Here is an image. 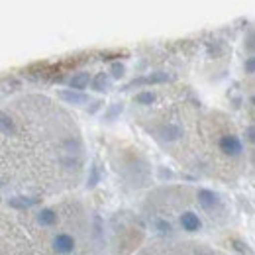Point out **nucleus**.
<instances>
[{"instance_id": "9b49d317", "label": "nucleus", "mask_w": 255, "mask_h": 255, "mask_svg": "<svg viewBox=\"0 0 255 255\" xmlns=\"http://www.w3.org/2000/svg\"><path fill=\"white\" fill-rule=\"evenodd\" d=\"M93 89L98 91V93H106L110 89V77L106 73H98L93 79Z\"/></svg>"}, {"instance_id": "f8f14e48", "label": "nucleus", "mask_w": 255, "mask_h": 255, "mask_svg": "<svg viewBox=\"0 0 255 255\" xmlns=\"http://www.w3.org/2000/svg\"><path fill=\"white\" fill-rule=\"evenodd\" d=\"M230 244H232V250H234L236 254H240V255H255L254 252H252V248H250L246 242L238 240V238H234Z\"/></svg>"}, {"instance_id": "423d86ee", "label": "nucleus", "mask_w": 255, "mask_h": 255, "mask_svg": "<svg viewBox=\"0 0 255 255\" xmlns=\"http://www.w3.org/2000/svg\"><path fill=\"white\" fill-rule=\"evenodd\" d=\"M196 196H198V204H200L204 210H212V208L218 204V194L208 191V189H200Z\"/></svg>"}, {"instance_id": "2eb2a0df", "label": "nucleus", "mask_w": 255, "mask_h": 255, "mask_svg": "<svg viewBox=\"0 0 255 255\" xmlns=\"http://www.w3.org/2000/svg\"><path fill=\"white\" fill-rule=\"evenodd\" d=\"M98 179H100V175H98V167H96V163H91V167H89V183H87V187H89V189L96 187Z\"/></svg>"}, {"instance_id": "1a4fd4ad", "label": "nucleus", "mask_w": 255, "mask_h": 255, "mask_svg": "<svg viewBox=\"0 0 255 255\" xmlns=\"http://www.w3.org/2000/svg\"><path fill=\"white\" fill-rule=\"evenodd\" d=\"M89 81H91V75H89L87 71H81V73H75V75H73V77L69 79V87L81 93L83 89H87Z\"/></svg>"}, {"instance_id": "412c9836", "label": "nucleus", "mask_w": 255, "mask_h": 255, "mask_svg": "<svg viewBox=\"0 0 255 255\" xmlns=\"http://www.w3.org/2000/svg\"><path fill=\"white\" fill-rule=\"evenodd\" d=\"M252 104H254V106H255V95L252 96Z\"/></svg>"}, {"instance_id": "f3484780", "label": "nucleus", "mask_w": 255, "mask_h": 255, "mask_svg": "<svg viewBox=\"0 0 255 255\" xmlns=\"http://www.w3.org/2000/svg\"><path fill=\"white\" fill-rule=\"evenodd\" d=\"M153 226H155V230L161 232V234H169V232H171V224L167 222V220H163V218H157V220L153 222Z\"/></svg>"}, {"instance_id": "f257e3e1", "label": "nucleus", "mask_w": 255, "mask_h": 255, "mask_svg": "<svg viewBox=\"0 0 255 255\" xmlns=\"http://www.w3.org/2000/svg\"><path fill=\"white\" fill-rule=\"evenodd\" d=\"M218 147H220V151L226 153L228 157H240L242 151H244L242 139L238 135H234V133H224L222 137L218 139Z\"/></svg>"}, {"instance_id": "f03ea898", "label": "nucleus", "mask_w": 255, "mask_h": 255, "mask_svg": "<svg viewBox=\"0 0 255 255\" xmlns=\"http://www.w3.org/2000/svg\"><path fill=\"white\" fill-rule=\"evenodd\" d=\"M167 81H171V77H169L167 73L155 71V73H149V75H145V77H135V79H131L128 85L122 87V91H128V89H131V87H141V85H161V83H167Z\"/></svg>"}, {"instance_id": "ddd939ff", "label": "nucleus", "mask_w": 255, "mask_h": 255, "mask_svg": "<svg viewBox=\"0 0 255 255\" xmlns=\"http://www.w3.org/2000/svg\"><path fill=\"white\" fill-rule=\"evenodd\" d=\"M133 102H137V104H141V106H149V104H153V102H155V93H151V91L137 93L135 98H133Z\"/></svg>"}, {"instance_id": "4468645a", "label": "nucleus", "mask_w": 255, "mask_h": 255, "mask_svg": "<svg viewBox=\"0 0 255 255\" xmlns=\"http://www.w3.org/2000/svg\"><path fill=\"white\" fill-rule=\"evenodd\" d=\"M124 110V104L122 102H114V104H110V108L106 110V114H104V120H108V122H112L120 112Z\"/></svg>"}, {"instance_id": "7ed1b4c3", "label": "nucleus", "mask_w": 255, "mask_h": 255, "mask_svg": "<svg viewBox=\"0 0 255 255\" xmlns=\"http://www.w3.org/2000/svg\"><path fill=\"white\" fill-rule=\"evenodd\" d=\"M75 248H77V242H75V238L71 234L59 232V234L53 236V250H55V254L71 255L75 252Z\"/></svg>"}, {"instance_id": "39448f33", "label": "nucleus", "mask_w": 255, "mask_h": 255, "mask_svg": "<svg viewBox=\"0 0 255 255\" xmlns=\"http://www.w3.org/2000/svg\"><path fill=\"white\" fill-rule=\"evenodd\" d=\"M57 218H59V214H57L55 208H41L37 212V216H35V220L41 228H49V226L57 224Z\"/></svg>"}, {"instance_id": "6ab92c4d", "label": "nucleus", "mask_w": 255, "mask_h": 255, "mask_svg": "<svg viewBox=\"0 0 255 255\" xmlns=\"http://www.w3.org/2000/svg\"><path fill=\"white\" fill-rule=\"evenodd\" d=\"M102 104H104L102 100H95V102H93V106L89 108V114H95V112L98 110V108H100V106H102Z\"/></svg>"}, {"instance_id": "0eeeda50", "label": "nucleus", "mask_w": 255, "mask_h": 255, "mask_svg": "<svg viewBox=\"0 0 255 255\" xmlns=\"http://www.w3.org/2000/svg\"><path fill=\"white\" fill-rule=\"evenodd\" d=\"M57 95L67 104H85V102H89V96L85 95V93H79V91H67V89H63Z\"/></svg>"}, {"instance_id": "dca6fc26", "label": "nucleus", "mask_w": 255, "mask_h": 255, "mask_svg": "<svg viewBox=\"0 0 255 255\" xmlns=\"http://www.w3.org/2000/svg\"><path fill=\"white\" fill-rule=\"evenodd\" d=\"M110 73H112V79H120L126 73V67L122 63H118V61H114V63L110 65Z\"/></svg>"}, {"instance_id": "6e6552de", "label": "nucleus", "mask_w": 255, "mask_h": 255, "mask_svg": "<svg viewBox=\"0 0 255 255\" xmlns=\"http://www.w3.org/2000/svg\"><path fill=\"white\" fill-rule=\"evenodd\" d=\"M181 226H183V230H187V232H198L200 230V218L194 214V212H183L181 214Z\"/></svg>"}, {"instance_id": "9d476101", "label": "nucleus", "mask_w": 255, "mask_h": 255, "mask_svg": "<svg viewBox=\"0 0 255 255\" xmlns=\"http://www.w3.org/2000/svg\"><path fill=\"white\" fill-rule=\"evenodd\" d=\"M181 135H183V128L179 126V124L169 122V124H165V126L161 128V137L167 139V141H173V139H177Z\"/></svg>"}, {"instance_id": "20e7f679", "label": "nucleus", "mask_w": 255, "mask_h": 255, "mask_svg": "<svg viewBox=\"0 0 255 255\" xmlns=\"http://www.w3.org/2000/svg\"><path fill=\"white\" fill-rule=\"evenodd\" d=\"M39 202H41L39 196H12V198L8 200V206H12V208H16V210H26V208L35 206V204H39Z\"/></svg>"}, {"instance_id": "a211bd4d", "label": "nucleus", "mask_w": 255, "mask_h": 255, "mask_svg": "<svg viewBox=\"0 0 255 255\" xmlns=\"http://www.w3.org/2000/svg\"><path fill=\"white\" fill-rule=\"evenodd\" d=\"M244 69H246V73H250V75H255V55H252V57H248V59H246V63H244Z\"/></svg>"}, {"instance_id": "aec40b11", "label": "nucleus", "mask_w": 255, "mask_h": 255, "mask_svg": "<svg viewBox=\"0 0 255 255\" xmlns=\"http://www.w3.org/2000/svg\"><path fill=\"white\" fill-rule=\"evenodd\" d=\"M159 175H161V179H171V177H173V173H171V171H165V169H159Z\"/></svg>"}]
</instances>
